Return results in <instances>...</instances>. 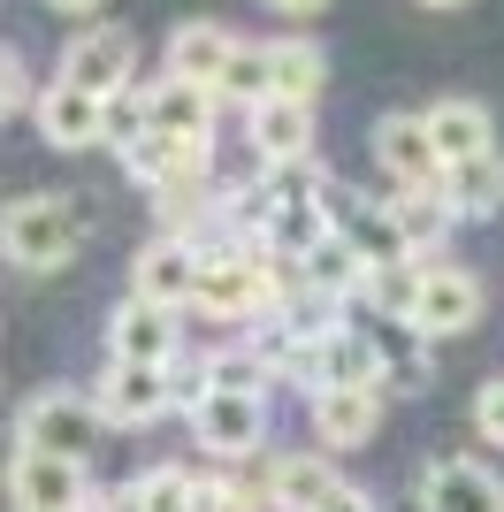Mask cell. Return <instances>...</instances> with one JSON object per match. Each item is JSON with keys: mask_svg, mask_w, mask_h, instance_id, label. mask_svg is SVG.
<instances>
[{"mask_svg": "<svg viewBox=\"0 0 504 512\" xmlns=\"http://www.w3.org/2000/svg\"><path fill=\"white\" fill-rule=\"evenodd\" d=\"M245 115H252V146H260V161H306V153H314V100L268 92V100L245 107Z\"/></svg>", "mask_w": 504, "mask_h": 512, "instance_id": "15", "label": "cell"}, {"mask_svg": "<svg viewBox=\"0 0 504 512\" xmlns=\"http://www.w3.org/2000/svg\"><path fill=\"white\" fill-rule=\"evenodd\" d=\"M230 31L222 23H176L168 31V77H191V85H222L230 69Z\"/></svg>", "mask_w": 504, "mask_h": 512, "instance_id": "18", "label": "cell"}, {"mask_svg": "<svg viewBox=\"0 0 504 512\" xmlns=\"http://www.w3.org/2000/svg\"><path fill=\"white\" fill-rule=\"evenodd\" d=\"M268 490L283 497L291 512H314L321 497L336 490V474L321 467V459H275V467H268Z\"/></svg>", "mask_w": 504, "mask_h": 512, "instance_id": "25", "label": "cell"}, {"mask_svg": "<svg viewBox=\"0 0 504 512\" xmlns=\"http://www.w3.org/2000/svg\"><path fill=\"white\" fill-rule=\"evenodd\" d=\"M138 505H146V512H199V474L146 467V474H138Z\"/></svg>", "mask_w": 504, "mask_h": 512, "instance_id": "26", "label": "cell"}, {"mask_svg": "<svg viewBox=\"0 0 504 512\" xmlns=\"http://www.w3.org/2000/svg\"><path fill=\"white\" fill-rule=\"evenodd\" d=\"M420 512H504V482L482 459H443L420 482Z\"/></svg>", "mask_w": 504, "mask_h": 512, "instance_id": "13", "label": "cell"}, {"mask_svg": "<svg viewBox=\"0 0 504 512\" xmlns=\"http://www.w3.org/2000/svg\"><path fill=\"white\" fill-rule=\"evenodd\" d=\"M8 490H16L23 512H84L92 505V482H84V459H62V451H31L16 444V459H8Z\"/></svg>", "mask_w": 504, "mask_h": 512, "instance_id": "3", "label": "cell"}, {"mask_svg": "<svg viewBox=\"0 0 504 512\" xmlns=\"http://www.w3.org/2000/svg\"><path fill=\"white\" fill-rule=\"evenodd\" d=\"M176 314H184V306H161V299H146V291H130V299L107 314V352H115V360H168L176 367V352H184Z\"/></svg>", "mask_w": 504, "mask_h": 512, "instance_id": "6", "label": "cell"}, {"mask_svg": "<svg viewBox=\"0 0 504 512\" xmlns=\"http://www.w3.org/2000/svg\"><path fill=\"white\" fill-rule=\"evenodd\" d=\"M443 199L459 207V222L466 214H497L504 207V153L489 146V153H474V161H443Z\"/></svg>", "mask_w": 504, "mask_h": 512, "instance_id": "19", "label": "cell"}, {"mask_svg": "<svg viewBox=\"0 0 504 512\" xmlns=\"http://www.w3.org/2000/svg\"><path fill=\"white\" fill-rule=\"evenodd\" d=\"M390 222H398V237L413 245V253H436L443 237H451V222H459V207L443 199V184H398Z\"/></svg>", "mask_w": 504, "mask_h": 512, "instance_id": "17", "label": "cell"}, {"mask_svg": "<svg viewBox=\"0 0 504 512\" xmlns=\"http://www.w3.org/2000/svg\"><path fill=\"white\" fill-rule=\"evenodd\" d=\"M191 436H199V451H214V459H252L260 451V436H268V390H214L207 406L191 413Z\"/></svg>", "mask_w": 504, "mask_h": 512, "instance_id": "5", "label": "cell"}, {"mask_svg": "<svg viewBox=\"0 0 504 512\" xmlns=\"http://www.w3.org/2000/svg\"><path fill=\"white\" fill-rule=\"evenodd\" d=\"M474 428H482L489 444H504V375H497V383H482V390H474Z\"/></svg>", "mask_w": 504, "mask_h": 512, "instance_id": "28", "label": "cell"}, {"mask_svg": "<svg viewBox=\"0 0 504 512\" xmlns=\"http://www.w3.org/2000/svg\"><path fill=\"white\" fill-rule=\"evenodd\" d=\"M275 92H291V100H314L321 85H329V54H321L314 39H275Z\"/></svg>", "mask_w": 504, "mask_h": 512, "instance_id": "22", "label": "cell"}, {"mask_svg": "<svg viewBox=\"0 0 504 512\" xmlns=\"http://www.w3.org/2000/svg\"><path fill=\"white\" fill-rule=\"evenodd\" d=\"M46 8H62V16H92L100 0H46Z\"/></svg>", "mask_w": 504, "mask_h": 512, "instance_id": "30", "label": "cell"}, {"mask_svg": "<svg viewBox=\"0 0 504 512\" xmlns=\"http://www.w3.org/2000/svg\"><path fill=\"white\" fill-rule=\"evenodd\" d=\"M482 321V283L466 276L459 260H428L420 276V306H413V329L420 337H466Z\"/></svg>", "mask_w": 504, "mask_h": 512, "instance_id": "7", "label": "cell"}, {"mask_svg": "<svg viewBox=\"0 0 504 512\" xmlns=\"http://www.w3.org/2000/svg\"><path fill=\"white\" fill-rule=\"evenodd\" d=\"M0 107H8V115H31V107H39V85H31V62H23V54L0 62Z\"/></svg>", "mask_w": 504, "mask_h": 512, "instance_id": "27", "label": "cell"}, {"mask_svg": "<svg viewBox=\"0 0 504 512\" xmlns=\"http://www.w3.org/2000/svg\"><path fill=\"white\" fill-rule=\"evenodd\" d=\"M62 77L84 92H115V85H138V39L130 31H115V23H92V31H77L62 54Z\"/></svg>", "mask_w": 504, "mask_h": 512, "instance_id": "9", "label": "cell"}, {"mask_svg": "<svg viewBox=\"0 0 504 512\" xmlns=\"http://www.w3.org/2000/svg\"><path fill=\"white\" fill-rule=\"evenodd\" d=\"M153 92V130H168V138H214V107H222V92L214 85H191V77H161Z\"/></svg>", "mask_w": 504, "mask_h": 512, "instance_id": "16", "label": "cell"}, {"mask_svg": "<svg viewBox=\"0 0 504 512\" xmlns=\"http://www.w3.org/2000/svg\"><path fill=\"white\" fill-rule=\"evenodd\" d=\"M382 398H390L382 383H329V390H314V436L329 451H359L382 428Z\"/></svg>", "mask_w": 504, "mask_h": 512, "instance_id": "10", "label": "cell"}, {"mask_svg": "<svg viewBox=\"0 0 504 512\" xmlns=\"http://www.w3.org/2000/svg\"><path fill=\"white\" fill-rule=\"evenodd\" d=\"M420 253H398V260H375L367 268V283H359V306L375 321H413V306H420Z\"/></svg>", "mask_w": 504, "mask_h": 512, "instance_id": "20", "label": "cell"}, {"mask_svg": "<svg viewBox=\"0 0 504 512\" xmlns=\"http://www.w3.org/2000/svg\"><path fill=\"white\" fill-rule=\"evenodd\" d=\"M100 130H107V146L123 153V146H138L153 130V92L146 85H115V92H100Z\"/></svg>", "mask_w": 504, "mask_h": 512, "instance_id": "23", "label": "cell"}, {"mask_svg": "<svg viewBox=\"0 0 504 512\" xmlns=\"http://www.w3.org/2000/svg\"><path fill=\"white\" fill-rule=\"evenodd\" d=\"M100 398H77V390H39L31 406L16 413V444L31 451H62V459H92L100 451Z\"/></svg>", "mask_w": 504, "mask_h": 512, "instance_id": "2", "label": "cell"}, {"mask_svg": "<svg viewBox=\"0 0 504 512\" xmlns=\"http://www.w3.org/2000/svg\"><path fill=\"white\" fill-rule=\"evenodd\" d=\"M84 230H92L84 199L23 192L16 207H8V222H0V245H8V260H16L23 276H54V268H69V260H77Z\"/></svg>", "mask_w": 504, "mask_h": 512, "instance_id": "1", "label": "cell"}, {"mask_svg": "<svg viewBox=\"0 0 504 512\" xmlns=\"http://www.w3.org/2000/svg\"><path fill=\"white\" fill-rule=\"evenodd\" d=\"M428 130H436L443 161H474V153L497 146V123H489L482 100H436V107H428Z\"/></svg>", "mask_w": 504, "mask_h": 512, "instance_id": "21", "label": "cell"}, {"mask_svg": "<svg viewBox=\"0 0 504 512\" xmlns=\"http://www.w3.org/2000/svg\"><path fill=\"white\" fill-rule=\"evenodd\" d=\"M199 268H207V253H199L191 237L161 230L146 253L130 260V291H146V299H161V306H199Z\"/></svg>", "mask_w": 504, "mask_h": 512, "instance_id": "8", "label": "cell"}, {"mask_svg": "<svg viewBox=\"0 0 504 512\" xmlns=\"http://www.w3.org/2000/svg\"><path fill=\"white\" fill-rule=\"evenodd\" d=\"M31 123H39V138H46V146H62V153L107 146V130H100V92L69 85V77H54V85L39 92V107H31Z\"/></svg>", "mask_w": 504, "mask_h": 512, "instance_id": "11", "label": "cell"}, {"mask_svg": "<svg viewBox=\"0 0 504 512\" xmlns=\"http://www.w3.org/2000/svg\"><path fill=\"white\" fill-rule=\"evenodd\" d=\"M176 406V375L168 360H115L107 352V375H100V413L115 428H146Z\"/></svg>", "mask_w": 504, "mask_h": 512, "instance_id": "4", "label": "cell"}, {"mask_svg": "<svg viewBox=\"0 0 504 512\" xmlns=\"http://www.w3.org/2000/svg\"><path fill=\"white\" fill-rule=\"evenodd\" d=\"M214 92H222V100H237V107H260V100L275 92V54L237 39V46H230V69H222V85H214Z\"/></svg>", "mask_w": 504, "mask_h": 512, "instance_id": "24", "label": "cell"}, {"mask_svg": "<svg viewBox=\"0 0 504 512\" xmlns=\"http://www.w3.org/2000/svg\"><path fill=\"white\" fill-rule=\"evenodd\" d=\"M268 8H283V16H306V8H321V0H268Z\"/></svg>", "mask_w": 504, "mask_h": 512, "instance_id": "31", "label": "cell"}, {"mask_svg": "<svg viewBox=\"0 0 504 512\" xmlns=\"http://www.w3.org/2000/svg\"><path fill=\"white\" fill-rule=\"evenodd\" d=\"M214 138H168V130H146L138 146H123V176H138L146 192H161V184H176V176H207L214 161Z\"/></svg>", "mask_w": 504, "mask_h": 512, "instance_id": "14", "label": "cell"}, {"mask_svg": "<svg viewBox=\"0 0 504 512\" xmlns=\"http://www.w3.org/2000/svg\"><path fill=\"white\" fill-rule=\"evenodd\" d=\"M375 161L398 176V184H436L443 153H436L428 115H382V123H375Z\"/></svg>", "mask_w": 504, "mask_h": 512, "instance_id": "12", "label": "cell"}, {"mask_svg": "<svg viewBox=\"0 0 504 512\" xmlns=\"http://www.w3.org/2000/svg\"><path fill=\"white\" fill-rule=\"evenodd\" d=\"M314 512H375V505H367V490H344V482H336V490L321 497Z\"/></svg>", "mask_w": 504, "mask_h": 512, "instance_id": "29", "label": "cell"}, {"mask_svg": "<svg viewBox=\"0 0 504 512\" xmlns=\"http://www.w3.org/2000/svg\"><path fill=\"white\" fill-rule=\"evenodd\" d=\"M428 8H459V0H428Z\"/></svg>", "mask_w": 504, "mask_h": 512, "instance_id": "32", "label": "cell"}]
</instances>
